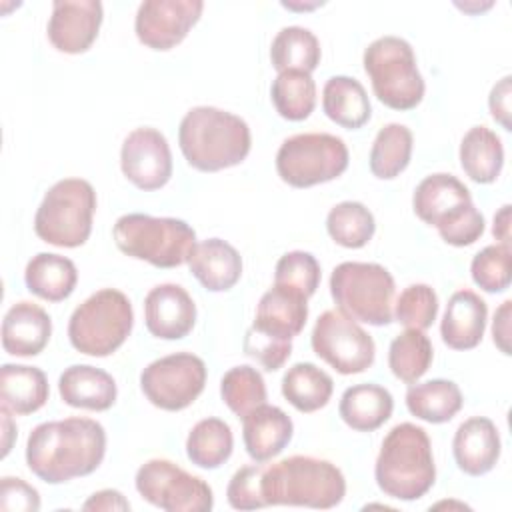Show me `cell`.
<instances>
[{"instance_id": "1", "label": "cell", "mask_w": 512, "mask_h": 512, "mask_svg": "<svg viewBox=\"0 0 512 512\" xmlns=\"http://www.w3.org/2000/svg\"><path fill=\"white\" fill-rule=\"evenodd\" d=\"M106 454V430L92 418L38 424L26 440V464L40 480L62 484L92 474Z\"/></svg>"}, {"instance_id": "2", "label": "cell", "mask_w": 512, "mask_h": 512, "mask_svg": "<svg viewBox=\"0 0 512 512\" xmlns=\"http://www.w3.org/2000/svg\"><path fill=\"white\" fill-rule=\"evenodd\" d=\"M186 162L200 172H218L240 164L250 152V128L240 116L214 108H190L178 128Z\"/></svg>"}, {"instance_id": "3", "label": "cell", "mask_w": 512, "mask_h": 512, "mask_svg": "<svg viewBox=\"0 0 512 512\" xmlns=\"http://www.w3.org/2000/svg\"><path fill=\"white\" fill-rule=\"evenodd\" d=\"M346 494L342 470L322 458L288 456L262 468V498L266 506H306L328 510Z\"/></svg>"}, {"instance_id": "4", "label": "cell", "mask_w": 512, "mask_h": 512, "mask_svg": "<svg viewBox=\"0 0 512 512\" xmlns=\"http://www.w3.org/2000/svg\"><path fill=\"white\" fill-rule=\"evenodd\" d=\"M374 478L390 498L406 502L422 498L436 480V464L426 430L412 422L396 424L382 440Z\"/></svg>"}, {"instance_id": "5", "label": "cell", "mask_w": 512, "mask_h": 512, "mask_svg": "<svg viewBox=\"0 0 512 512\" xmlns=\"http://www.w3.org/2000/svg\"><path fill=\"white\" fill-rule=\"evenodd\" d=\"M412 206L450 246H470L484 232V216L472 204L470 190L452 174L426 176L414 190Z\"/></svg>"}, {"instance_id": "6", "label": "cell", "mask_w": 512, "mask_h": 512, "mask_svg": "<svg viewBox=\"0 0 512 512\" xmlns=\"http://www.w3.org/2000/svg\"><path fill=\"white\" fill-rule=\"evenodd\" d=\"M112 236L118 250L156 268H176L188 262L196 246V232L188 222L138 212L120 216Z\"/></svg>"}, {"instance_id": "7", "label": "cell", "mask_w": 512, "mask_h": 512, "mask_svg": "<svg viewBox=\"0 0 512 512\" xmlns=\"http://www.w3.org/2000/svg\"><path fill=\"white\" fill-rule=\"evenodd\" d=\"M134 310L128 296L116 288H102L88 296L70 316V344L86 356H110L132 332Z\"/></svg>"}, {"instance_id": "8", "label": "cell", "mask_w": 512, "mask_h": 512, "mask_svg": "<svg viewBox=\"0 0 512 512\" xmlns=\"http://www.w3.org/2000/svg\"><path fill=\"white\" fill-rule=\"evenodd\" d=\"M96 192L88 180L64 178L44 194L36 216L34 232L40 240L60 246H82L92 232Z\"/></svg>"}, {"instance_id": "9", "label": "cell", "mask_w": 512, "mask_h": 512, "mask_svg": "<svg viewBox=\"0 0 512 512\" xmlns=\"http://www.w3.org/2000/svg\"><path fill=\"white\" fill-rule=\"evenodd\" d=\"M364 70L376 98L392 110H412L424 98V78L412 46L400 36H382L364 50Z\"/></svg>"}, {"instance_id": "10", "label": "cell", "mask_w": 512, "mask_h": 512, "mask_svg": "<svg viewBox=\"0 0 512 512\" xmlns=\"http://www.w3.org/2000/svg\"><path fill=\"white\" fill-rule=\"evenodd\" d=\"M394 278L376 262H342L332 270L330 294L338 310L372 326L392 322Z\"/></svg>"}, {"instance_id": "11", "label": "cell", "mask_w": 512, "mask_h": 512, "mask_svg": "<svg viewBox=\"0 0 512 512\" xmlns=\"http://www.w3.org/2000/svg\"><path fill=\"white\" fill-rule=\"evenodd\" d=\"M348 168V148L342 138L326 132H306L286 138L276 154L278 176L308 188L338 178Z\"/></svg>"}, {"instance_id": "12", "label": "cell", "mask_w": 512, "mask_h": 512, "mask_svg": "<svg viewBox=\"0 0 512 512\" xmlns=\"http://www.w3.org/2000/svg\"><path fill=\"white\" fill-rule=\"evenodd\" d=\"M136 490L166 512H208L214 506L212 488L166 458H152L138 468Z\"/></svg>"}, {"instance_id": "13", "label": "cell", "mask_w": 512, "mask_h": 512, "mask_svg": "<svg viewBox=\"0 0 512 512\" xmlns=\"http://www.w3.org/2000/svg\"><path fill=\"white\" fill-rule=\"evenodd\" d=\"M206 364L192 352H176L150 362L140 374V388L150 404L178 412L188 408L204 390Z\"/></svg>"}, {"instance_id": "14", "label": "cell", "mask_w": 512, "mask_h": 512, "mask_svg": "<svg viewBox=\"0 0 512 512\" xmlns=\"http://www.w3.org/2000/svg\"><path fill=\"white\" fill-rule=\"evenodd\" d=\"M312 350L340 374L368 370L376 356L372 336L340 310H326L312 330Z\"/></svg>"}, {"instance_id": "15", "label": "cell", "mask_w": 512, "mask_h": 512, "mask_svg": "<svg viewBox=\"0 0 512 512\" xmlns=\"http://www.w3.org/2000/svg\"><path fill=\"white\" fill-rule=\"evenodd\" d=\"M202 10V0H146L136 12V36L152 50H170L186 38Z\"/></svg>"}, {"instance_id": "16", "label": "cell", "mask_w": 512, "mask_h": 512, "mask_svg": "<svg viewBox=\"0 0 512 512\" xmlns=\"http://www.w3.org/2000/svg\"><path fill=\"white\" fill-rule=\"evenodd\" d=\"M124 176L140 190H158L172 176V152L166 136L150 126L132 130L120 150Z\"/></svg>"}, {"instance_id": "17", "label": "cell", "mask_w": 512, "mask_h": 512, "mask_svg": "<svg viewBox=\"0 0 512 512\" xmlns=\"http://www.w3.org/2000/svg\"><path fill=\"white\" fill-rule=\"evenodd\" d=\"M102 2L98 0H56L48 20V40L58 52H86L102 24Z\"/></svg>"}, {"instance_id": "18", "label": "cell", "mask_w": 512, "mask_h": 512, "mask_svg": "<svg viewBox=\"0 0 512 512\" xmlns=\"http://www.w3.org/2000/svg\"><path fill=\"white\" fill-rule=\"evenodd\" d=\"M144 322L152 336L180 340L194 328L196 304L180 284H158L144 298Z\"/></svg>"}, {"instance_id": "19", "label": "cell", "mask_w": 512, "mask_h": 512, "mask_svg": "<svg viewBox=\"0 0 512 512\" xmlns=\"http://www.w3.org/2000/svg\"><path fill=\"white\" fill-rule=\"evenodd\" d=\"M500 434L496 424L484 416L464 420L452 440V452L458 468L468 476L490 472L500 458Z\"/></svg>"}, {"instance_id": "20", "label": "cell", "mask_w": 512, "mask_h": 512, "mask_svg": "<svg viewBox=\"0 0 512 512\" xmlns=\"http://www.w3.org/2000/svg\"><path fill=\"white\" fill-rule=\"evenodd\" d=\"M52 334V320L48 312L28 300L16 302L8 308L2 320V348L12 356L40 354Z\"/></svg>"}, {"instance_id": "21", "label": "cell", "mask_w": 512, "mask_h": 512, "mask_svg": "<svg viewBox=\"0 0 512 512\" xmlns=\"http://www.w3.org/2000/svg\"><path fill=\"white\" fill-rule=\"evenodd\" d=\"M294 424L290 416L270 404H262L242 418V438L254 462H268L278 456L292 440Z\"/></svg>"}, {"instance_id": "22", "label": "cell", "mask_w": 512, "mask_h": 512, "mask_svg": "<svg viewBox=\"0 0 512 512\" xmlns=\"http://www.w3.org/2000/svg\"><path fill=\"white\" fill-rule=\"evenodd\" d=\"M488 318L486 302L472 290H458L450 296L440 324L442 340L452 350L476 348L484 336Z\"/></svg>"}, {"instance_id": "23", "label": "cell", "mask_w": 512, "mask_h": 512, "mask_svg": "<svg viewBox=\"0 0 512 512\" xmlns=\"http://www.w3.org/2000/svg\"><path fill=\"white\" fill-rule=\"evenodd\" d=\"M58 392L64 404L86 410H108L118 396L114 378L90 364H72L58 378Z\"/></svg>"}, {"instance_id": "24", "label": "cell", "mask_w": 512, "mask_h": 512, "mask_svg": "<svg viewBox=\"0 0 512 512\" xmlns=\"http://www.w3.org/2000/svg\"><path fill=\"white\" fill-rule=\"evenodd\" d=\"M188 268L210 292L230 290L242 276L240 252L220 238H208L194 246Z\"/></svg>"}, {"instance_id": "25", "label": "cell", "mask_w": 512, "mask_h": 512, "mask_svg": "<svg viewBox=\"0 0 512 512\" xmlns=\"http://www.w3.org/2000/svg\"><path fill=\"white\" fill-rule=\"evenodd\" d=\"M306 300L308 298L292 290L272 286L268 292L262 294L252 326L272 336L292 340L296 334L302 332L306 324V318H308Z\"/></svg>"}, {"instance_id": "26", "label": "cell", "mask_w": 512, "mask_h": 512, "mask_svg": "<svg viewBox=\"0 0 512 512\" xmlns=\"http://www.w3.org/2000/svg\"><path fill=\"white\" fill-rule=\"evenodd\" d=\"M50 388L46 374L36 366L2 364L0 368V400L18 416L40 410L48 400Z\"/></svg>"}, {"instance_id": "27", "label": "cell", "mask_w": 512, "mask_h": 512, "mask_svg": "<svg viewBox=\"0 0 512 512\" xmlns=\"http://www.w3.org/2000/svg\"><path fill=\"white\" fill-rule=\"evenodd\" d=\"M392 410V394L378 384H356L346 388L338 406L344 424L358 432L380 428L392 416Z\"/></svg>"}, {"instance_id": "28", "label": "cell", "mask_w": 512, "mask_h": 512, "mask_svg": "<svg viewBox=\"0 0 512 512\" xmlns=\"http://www.w3.org/2000/svg\"><path fill=\"white\" fill-rule=\"evenodd\" d=\"M26 288L42 300L60 302L68 298L78 282V270L66 256L40 252L30 258L24 270Z\"/></svg>"}, {"instance_id": "29", "label": "cell", "mask_w": 512, "mask_h": 512, "mask_svg": "<svg viewBox=\"0 0 512 512\" xmlns=\"http://www.w3.org/2000/svg\"><path fill=\"white\" fill-rule=\"evenodd\" d=\"M324 114L342 128L356 130L370 120L372 106L364 86L350 76H332L322 90Z\"/></svg>"}, {"instance_id": "30", "label": "cell", "mask_w": 512, "mask_h": 512, "mask_svg": "<svg viewBox=\"0 0 512 512\" xmlns=\"http://www.w3.org/2000/svg\"><path fill=\"white\" fill-rule=\"evenodd\" d=\"M504 164L502 140L486 126L470 128L460 142V166L478 184H490L500 176Z\"/></svg>"}, {"instance_id": "31", "label": "cell", "mask_w": 512, "mask_h": 512, "mask_svg": "<svg viewBox=\"0 0 512 512\" xmlns=\"http://www.w3.org/2000/svg\"><path fill=\"white\" fill-rule=\"evenodd\" d=\"M462 402L464 400L458 384L444 378L412 384L406 392V406L410 414L430 424L452 420L460 412Z\"/></svg>"}, {"instance_id": "32", "label": "cell", "mask_w": 512, "mask_h": 512, "mask_svg": "<svg viewBox=\"0 0 512 512\" xmlns=\"http://www.w3.org/2000/svg\"><path fill=\"white\" fill-rule=\"evenodd\" d=\"M332 390V378L312 362H298L282 376V396L300 412H316L324 408Z\"/></svg>"}, {"instance_id": "33", "label": "cell", "mask_w": 512, "mask_h": 512, "mask_svg": "<svg viewBox=\"0 0 512 512\" xmlns=\"http://www.w3.org/2000/svg\"><path fill=\"white\" fill-rule=\"evenodd\" d=\"M320 42L308 28L286 26L282 28L270 46V60L278 72L298 70L312 72L320 64Z\"/></svg>"}, {"instance_id": "34", "label": "cell", "mask_w": 512, "mask_h": 512, "mask_svg": "<svg viewBox=\"0 0 512 512\" xmlns=\"http://www.w3.org/2000/svg\"><path fill=\"white\" fill-rule=\"evenodd\" d=\"M234 448L230 426L220 418H204L196 422L186 438V454L192 464L214 470L222 466Z\"/></svg>"}, {"instance_id": "35", "label": "cell", "mask_w": 512, "mask_h": 512, "mask_svg": "<svg viewBox=\"0 0 512 512\" xmlns=\"http://www.w3.org/2000/svg\"><path fill=\"white\" fill-rule=\"evenodd\" d=\"M412 132L408 126L392 122L378 130L370 148V172L380 180L396 178L410 162Z\"/></svg>"}, {"instance_id": "36", "label": "cell", "mask_w": 512, "mask_h": 512, "mask_svg": "<svg viewBox=\"0 0 512 512\" xmlns=\"http://www.w3.org/2000/svg\"><path fill=\"white\" fill-rule=\"evenodd\" d=\"M270 98L282 118L298 122L308 118L316 106V84L308 72H278L270 88Z\"/></svg>"}, {"instance_id": "37", "label": "cell", "mask_w": 512, "mask_h": 512, "mask_svg": "<svg viewBox=\"0 0 512 512\" xmlns=\"http://www.w3.org/2000/svg\"><path fill=\"white\" fill-rule=\"evenodd\" d=\"M432 356L434 350L430 338L422 330L408 328L392 340L388 350V366L398 380L412 384L426 374L432 364Z\"/></svg>"}, {"instance_id": "38", "label": "cell", "mask_w": 512, "mask_h": 512, "mask_svg": "<svg viewBox=\"0 0 512 512\" xmlns=\"http://www.w3.org/2000/svg\"><path fill=\"white\" fill-rule=\"evenodd\" d=\"M326 230L336 244L344 248H362L374 236L376 222L362 202L344 200L328 212Z\"/></svg>"}, {"instance_id": "39", "label": "cell", "mask_w": 512, "mask_h": 512, "mask_svg": "<svg viewBox=\"0 0 512 512\" xmlns=\"http://www.w3.org/2000/svg\"><path fill=\"white\" fill-rule=\"evenodd\" d=\"M220 394L224 404L238 416L244 418L254 408L266 404V384L262 374L248 366L230 368L220 380Z\"/></svg>"}, {"instance_id": "40", "label": "cell", "mask_w": 512, "mask_h": 512, "mask_svg": "<svg viewBox=\"0 0 512 512\" xmlns=\"http://www.w3.org/2000/svg\"><path fill=\"white\" fill-rule=\"evenodd\" d=\"M320 284V264L304 250H292L280 256L274 270V286L292 290L304 298H310Z\"/></svg>"}, {"instance_id": "41", "label": "cell", "mask_w": 512, "mask_h": 512, "mask_svg": "<svg viewBox=\"0 0 512 512\" xmlns=\"http://www.w3.org/2000/svg\"><path fill=\"white\" fill-rule=\"evenodd\" d=\"M472 280L484 292H504L512 278L510 244H490L482 248L470 264Z\"/></svg>"}, {"instance_id": "42", "label": "cell", "mask_w": 512, "mask_h": 512, "mask_svg": "<svg viewBox=\"0 0 512 512\" xmlns=\"http://www.w3.org/2000/svg\"><path fill=\"white\" fill-rule=\"evenodd\" d=\"M438 314V296L428 284H410L396 300V320L414 330H426L432 326Z\"/></svg>"}, {"instance_id": "43", "label": "cell", "mask_w": 512, "mask_h": 512, "mask_svg": "<svg viewBox=\"0 0 512 512\" xmlns=\"http://www.w3.org/2000/svg\"><path fill=\"white\" fill-rule=\"evenodd\" d=\"M242 346H244V354L254 358L268 372L282 368L288 356L292 354V340L272 336L254 326L246 330Z\"/></svg>"}, {"instance_id": "44", "label": "cell", "mask_w": 512, "mask_h": 512, "mask_svg": "<svg viewBox=\"0 0 512 512\" xmlns=\"http://www.w3.org/2000/svg\"><path fill=\"white\" fill-rule=\"evenodd\" d=\"M262 468L260 464L242 466L234 472V476L228 482L226 496L228 504L236 510H256L264 508L262 498Z\"/></svg>"}, {"instance_id": "45", "label": "cell", "mask_w": 512, "mask_h": 512, "mask_svg": "<svg viewBox=\"0 0 512 512\" xmlns=\"http://www.w3.org/2000/svg\"><path fill=\"white\" fill-rule=\"evenodd\" d=\"M0 508L6 512H38V490L22 478L4 476L0 480Z\"/></svg>"}, {"instance_id": "46", "label": "cell", "mask_w": 512, "mask_h": 512, "mask_svg": "<svg viewBox=\"0 0 512 512\" xmlns=\"http://www.w3.org/2000/svg\"><path fill=\"white\" fill-rule=\"evenodd\" d=\"M510 80H512L510 76H504L502 80H498L492 86L490 96H488L490 114L496 122L502 124L504 130H512V124H510V94H512Z\"/></svg>"}, {"instance_id": "47", "label": "cell", "mask_w": 512, "mask_h": 512, "mask_svg": "<svg viewBox=\"0 0 512 512\" xmlns=\"http://www.w3.org/2000/svg\"><path fill=\"white\" fill-rule=\"evenodd\" d=\"M82 510H130V502L122 496V492L118 490H112V488H106V490H100V492H94L84 504H82Z\"/></svg>"}, {"instance_id": "48", "label": "cell", "mask_w": 512, "mask_h": 512, "mask_svg": "<svg viewBox=\"0 0 512 512\" xmlns=\"http://www.w3.org/2000/svg\"><path fill=\"white\" fill-rule=\"evenodd\" d=\"M510 310H512V302L504 300L496 310L494 322H492L494 344L500 348L502 354H510Z\"/></svg>"}, {"instance_id": "49", "label": "cell", "mask_w": 512, "mask_h": 512, "mask_svg": "<svg viewBox=\"0 0 512 512\" xmlns=\"http://www.w3.org/2000/svg\"><path fill=\"white\" fill-rule=\"evenodd\" d=\"M492 234L496 240H500V244H510V204H504L496 212Z\"/></svg>"}, {"instance_id": "50", "label": "cell", "mask_w": 512, "mask_h": 512, "mask_svg": "<svg viewBox=\"0 0 512 512\" xmlns=\"http://www.w3.org/2000/svg\"><path fill=\"white\" fill-rule=\"evenodd\" d=\"M0 414H2V430H4V438H2V456H8V452H10V448H12V438L16 436V428L12 426L10 410H8L6 406H2Z\"/></svg>"}]
</instances>
